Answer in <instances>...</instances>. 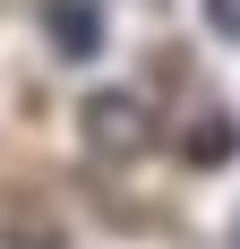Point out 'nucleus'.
Here are the masks:
<instances>
[{
  "label": "nucleus",
  "mask_w": 240,
  "mask_h": 249,
  "mask_svg": "<svg viewBox=\"0 0 240 249\" xmlns=\"http://www.w3.org/2000/svg\"><path fill=\"white\" fill-rule=\"evenodd\" d=\"M146 103L137 95H95L86 103V146L103 155V163H129V155H146Z\"/></svg>",
  "instance_id": "f257e3e1"
},
{
  "label": "nucleus",
  "mask_w": 240,
  "mask_h": 249,
  "mask_svg": "<svg viewBox=\"0 0 240 249\" xmlns=\"http://www.w3.org/2000/svg\"><path fill=\"white\" fill-rule=\"evenodd\" d=\"M43 26H51V43H60V60H95V52H103V18H95V0H51Z\"/></svg>",
  "instance_id": "f03ea898"
},
{
  "label": "nucleus",
  "mask_w": 240,
  "mask_h": 249,
  "mask_svg": "<svg viewBox=\"0 0 240 249\" xmlns=\"http://www.w3.org/2000/svg\"><path fill=\"white\" fill-rule=\"evenodd\" d=\"M232 146H240V129H232V112H206V129L189 138V163H232Z\"/></svg>",
  "instance_id": "7ed1b4c3"
},
{
  "label": "nucleus",
  "mask_w": 240,
  "mask_h": 249,
  "mask_svg": "<svg viewBox=\"0 0 240 249\" xmlns=\"http://www.w3.org/2000/svg\"><path fill=\"white\" fill-rule=\"evenodd\" d=\"M206 26H215L223 43H240V0H206Z\"/></svg>",
  "instance_id": "20e7f679"
}]
</instances>
